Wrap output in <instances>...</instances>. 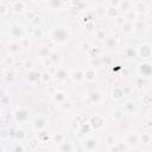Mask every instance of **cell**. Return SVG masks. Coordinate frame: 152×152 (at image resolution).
<instances>
[{
  "mask_svg": "<svg viewBox=\"0 0 152 152\" xmlns=\"http://www.w3.org/2000/svg\"><path fill=\"white\" fill-rule=\"evenodd\" d=\"M101 101V94L99 92H90L87 94V101L84 100V106L98 105Z\"/></svg>",
  "mask_w": 152,
  "mask_h": 152,
  "instance_id": "obj_2",
  "label": "cell"
},
{
  "mask_svg": "<svg viewBox=\"0 0 152 152\" xmlns=\"http://www.w3.org/2000/svg\"><path fill=\"white\" fill-rule=\"evenodd\" d=\"M125 143H126L129 146H134V145H137V144L139 143V137H138L137 134H134V133L129 134V135L126 137Z\"/></svg>",
  "mask_w": 152,
  "mask_h": 152,
  "instance_id": "obj_7",
  "label": "cell"
},
{
  "mask_svg": "<svg viewBox=\"0 0 152 152\" xmlns=\"http://www.w3.org/2000/svg\"><path fill=\"white\" fill-rule=\"evenodd\" d=\"M98 38H99V39H102V38H106V35H105V33H103V32H99V33H98Z\"/></svg>",
  "mask_w": 152,
  "mask_h": 152,
  "instance_id": "obj_39",
  "label": "cell"
},
{
  "mask_svg": "<svg viewBox=\"0 0 152 152\" xmlns=\"http://www.w3.org/2000/svg\"><path fill=\"white\" fill-rule=\"evenodd\" d=\"M4 150H5V149H4V147H3L1 145H0V151H4Z\"/></svg>",
  "mask_w": 152,
  "mask_h": 152,
  "instance_id": "obj_40",
  "label": "cell"
},
{
  "mask_svg": "<svg viewBox=\"0 0 152 152\" xmlns=\"http://www.w3.org/2000/svg\"><path fill=\"white\" fill-rule=\"evenodd\" d=\"M121 117H123V112H121V110H117L115 113H113V118H114L115 120H119Z\"/></svg>",
  "mask_w": 152,
  "mask_h": 152,
  "instance_id": "obj_30",
  "label": "cell"
},
{
  "mask_svg": "<svg viewBox=\"0 0 152 152\" xmlns=\"http://www.w3.org/2000/svg\"><path fill=\"white\" fill-rule=\"evenodd\" d=\"M38 147V139H32L30 141V149L31 150H36Z\"/></svg>",
  "mask_w": 152,
  "mask_h": 152,
  "instance_id": "obj_28",
  "label": "cell"
},
{
  "mask_svg": "<svg viewBox=\"0 0 152 152\" xmlns=\"http://www.w3.org/2000/svg\"><path fill=\"white\" fill-rule=\"evenodd\" d=\"M55 77H56V80H60V81H64V80L68 78V71L64 69H58L56 71Z\"/></svg>",
  "mask_w": 152,
  "mask_h": 152,
  "instance_id": "obj_12",
  "label": "cell"
},
{
  "mask_svg": "<svg viewBox=\"0 0 152 152\" xmlns=\"http://www.w3.org/2000/svg\"><path fill=\"white\" fill-rule=\"evenodd\" d=\"M139 55L141 56V58H149L150 55H151V50H150V45L145 44V45H141L140 49H139Z\"/></svg>",
  "mask_w": 152,
  "mask_h": 152,
  "instance_id": "obj_9",
  "label": "cell"
},
{
  "mask_svg": "<svg viewBox=\"0 0 152 152\" xmlns=\"http://www.w3.org/2000/svg\"><path fill=\"white\" fill-rule=\"evenodd\" d=\"M21 48H23V46H21L19 43L12 42L11 44H9V51H10L11 54H18V52L20 51Z\"/></svg>",
  "mask_w": 152,
  "mask_h": 152,
  "instance_id": "obj_14",
  "label": "cell"
},
{
  "mask_svg": "<svg viewBox=\"0 0 152 152\" xmlns=\"http://www.w3.org/2000/svg\"><path fill=\"white\" fill-rule=\"evenodd\" d=\"M125 108H126L127 110H130V112L134 110V108H135L134 102H132V101H127V102H126V105H125Z\"/></svg>",
  "mask_w": 152,
  "mask_h": 152,
  "instance_id": "obj_26",
  "label": "cell"
},
{
  "mask_svg": "<svg viewBox=\"0 0 152 152\" xmlns=\"http://www.w3.org/2000/svg\"><path fill=\"white\" fill-rule=\"evenodd\" d=\"M140 74L144 76V77H150L151 75V67L149 63H144V64L140 66Z\"/></svg>",
  "mask_w": 152,
  "mask_h": 152,
  "instance_id": "obj_10",
  "label": "cell"
},
{
  "mask_svg": "<svg viewBox=\"0 0 152 152\" xmlns=\"http://www.w3.org/2000/svg\"><path fill=\"white\" fill-rule=\"evenodd\" d=\"M15 138H17L18 140H23L24 138L26 137V134H25V132H24L23 130H17V132H15Z\"/></svg>",
  "mask_w": 152,
  "mask_h": 152,
  "instance_id": "obj_24",
  "label": "cell"
},
{
  "mask_svg": "<svg viewBox=\"0 0 152 152\" xmlns=\"http://www.w3.org/2000/svg\"><path fill=\"white\" fill-rule=\"evenodd\" d=\"M31 1H37V0H31Z\"/></svg>",
  "mask_w": 152,
  "mask_h": 152,
  "instance_id": "obj_41",
  "label": "cell"
},
{
  "mask_svg": "<svg viewBox=\"0 0 152 152\" xmlns=\"http://www.w3.org/2000/svg\"><path fill=\"white\" fill-rule=\"evenodd\" d=\"M107 43H108V46H110V48L113 46V45H115V44H117V43H115V39H114V38H110V39H109V41H108Z\"/></svg>",
  "mask_w": 152,
  "mask_h": 152,
  "instance_id": "obj_35",
  "label": "cell"
},
{
  "mask_svg": "<svg viewBox=\"0 0 152 152\" xmlns=\"http://www.w3.org/2000/svg\"><path fill=\"white\" fill-rule=\"evenodd\" d=\"M14 117H15V120L18 123H25L27 118H29V112L24 108H20V109H17L14 113Z\"/></svg>",
  "mask_w": 152,
  "mask_h": 152,
  "instance_id": "obj_5",
  "label": "cell"
},
{
  "mask_svg": "<svg viewBox=\"0 0 152 152\" xmlns=\"http://www.w3.org/2000/svg\"><path fill=\"white\" fill-rule=\"evenodd\" d=\"M60 150L61 151H71V150H74V147L70 145V143H61Z\"/></svg>",
  "mask_w": 152,
  "mask_h": 152,
  "instance_id": "obj_22",
  "label": "cell"
},
{
  "mask_svg": "<svg viewBox=\"0 0 152 152\" xmlns=\"http://www.w3.org/2000/svg\"><path fill=\"white\" fill-rule=\"evenodd\" d=\"M82 147L87 151H93L96 150L99 147V140L95 138H87L83 143H82Z\"/></svg>",
  "mask_w": 152,
  "mask_h": 152,
  "instance_id": "obj_3",
  "label": "cell"
},
{
  "mask_svg": "<svg viewBox=\"0 0 152 152\" xmlns=\"http://www.w3.org/2000/svg\"><path fill=\"white\" fill-rule=\"evenodd\" d=\"M146 10V5L144 4L143 1H139L135 4V11H137L138 13H143V12H145Z\"/></svg>",
  "mask_w": 152,
  "mask_h": 152,
  "instance_id": "obj_20",
  "label": "cell"
},
{
  "mask_svg": "<svg viewBox=\"0 0 152 152\" xmlns=\"http://www.w3.org/2000/svg\"><path fill=\"white\" fill-rule=\"evenodd\" d=\"M89 46H90V45H89V43H83V44H82V50L87 51L88 49H89Z\"/></svg>",
  "mask_w": 152,
  "mask_h": 152,
  "instance_id": "obj_37",
  "label": "cell"
},
{
  "mask_svg": "<svg viewBox=\"0 0 152 152\" xmlns=\"http://www.w3.org/2000/svg\"><path fill=\"white\" fill-rule=\"evenodd\" d=\"M32 64H33V63H32V61H26V63H25V67L29 69V68H32Z\"/></svg>",
  "mask_w": 152,
  "mask_h": 152,
  "instance_id": "obj_38",
  "label": "cell"
},
{
  "mask_svg": "<svg viewBox=\"0 0 152 152\" xmlns=\"http://www.w3.org/2000/svg\"><path fill=\"white\" fill-rule=\"evenodd\" d=\"M24 10V4L21 1H17V3H14L13 4V11L14 12H21Z\"/></svg>",
  "mask_w": 152,
  "mask_h": 152,
  "instance_id": "obj_21",
  "label": "cell"
},
{
  "mask_svg": "<svg viewBox=\"0 0 152 152\" xmlns=\"http://www.w3.org/2000/svg\"><path fill=\"white\" fill-rule=\"evenodd\" d=\"M106 13H107L108 17H110V18L117 17V10H115V7H108V9L106 10Z\"/></svg>",
  "mask_w": 152,
  "mask_h": 152,
  "instance_id": "obj_23",
  "label": "cell"
},
{
  "mask_svg": "<svg viewBox=\"0 0 152 152\" xmlns=\"http://www.w3.org/2000/svg\"><path fill=\"white\" fill-rule=\"evenodd\" d=\"M126 55H127V57H130V58H132V56L134 57V51H132V49H129L126 51Z\"/></svg>",
  "mask_w": 152,
  "mask_h": 152,
  "instance_id": "obj_34",
  "label": "cell"
},
{
  "mask_svg": "<svg viewBox=\"0 0 152 152\" xmlns=\"http://www.w3.org/2000/svg\"><path fill=\"white\" fill-rule=\"evenodd\" d=\"M21 32H23V29H21L20 25L14 24V25L11 26V36L13 38H20L21 37Z\"/></svg>",
  "mask_w": 152,
  "mask_h": 152,
  "instance_id": "obj_8",
  "label": "cell"
},
{
  "mask_svg": "<svg viewBox=\"0 0 152 152\" xmlns=\"http://www.w3.org/2000/svg\"><path fill=\"white\" fill-rule=\"evenodd\" d=\"M123 95H124V89H121V88H114L112 90V99L113 100H120L123 98Z\"/></svg>",
  "mask_w": 152,
  "mask_h": 152,
  "instance_id": "obj_13",
  "label": "cell"
},
{
  "mask_svg": "<svg viewBox=\"0 0 152 152\" xmlns=\"http://www.w3.org/2000/svg\"><path fill=\"white\" fill-rule=\"evenodd\" d=\"M69 38H70V33L68 27H57L52 31V39L56 43L64 44L69 41Z\"/></svg>",
  "mask_w": 152,
  "mask_h": 152,
  "instance_id": "obj_1",
  "label": "cell"
},
{
  "mask_svg": "<svg viewBox=\"0 0 152 152\" xmlns=\"http://www.w3.org/2000/svg\"><path fill=\"white\" fill-rule=\"evenodd\" d=\"M121 9H123V11H129V4H127V0H124V3L121 4Z\"/></svg>",
  "mask_w": 152,
  "mask_h": 152,
  "instance_id": "obj_31",
  "label": "cell"
},
{
  "mask_svg": "<svg viewBox=\"0 0 152 152\" xmlns=\"http://www.w3.org/2000/svg\"><path fill=\"white\" fill-rule=\"evenodd\" d=\"M83 76H84L86 81L93 82V81H95V80H96V71H95L94 69H92V68H88L86 70V73L83 74Z\"/></svg>",
  "mask_w": 152,
  "mask_h": 152,
  "instance_id": "obj_6",
  "label": "cell"
},
{
  "mask_svg": "<svg viewBox=\"0 0 152 152\" xmlns=\"http://www.w3.org/2000/svg\"><path fill=\"white\" fill-rule=\"evenodd\" d=\"M50 54H51V51H50V49L48 46H41V48H39V50H38V55L41 56L42 58L49 57Z\"/></svg>",
  "mask_w": 152,
  "mask_h": 152,
  "instance_id": "obj_16",
  "label": "cell"
},
{
  "mask_svg": "<svg viewBox=\"0 0 152 152\" xmlns=\"http://www.w3.org/2000/svg\"><path fill=\"white\" fill-rule=\"evenodd\" d=\"M66 93H63V92H57L55 95H54V100L56 101V102H60V103H62V102H64V100H66Z\"/></svg>",
  "mask_w": 152,
  "mask_h": 152,
  "instance_id": "obj_18",
  "label": "cell"
},
{
  "mask_svg": "<svg viewBox=\"0 0 152 152\" xmlns=\"http://www.w3.org/2000/svg\"><path fill=\"white\" fill-rule=\"evenodd\" d=\"M115 21H117V24H119V25H121V24L124 25V24H125V18H123V17H118Z\"/></svg>",
  "mask_w": 152,
  "mask_h": 152,
  "instance_id": "obj_33",
  "label": "cell"
},
{
  "mask_svg": "<svg viewBox=\"0 0 152 152\" xmlns=\"http://www.w3.org/2000/svg\"><path fill=\"white\" fill-rule=\"evenodd\" d=\"M36 17V15H35V13L33 12H30V13H26V18H29L30 20H32L33 18Z\"/></svg>",
  "mask_w": 152,
  "mask_h": 152,
  "instance_id": "obj_36",
  "label": "cell"
},
{
  "mask_svg": "<svg viewBox=\"0 0 152 152\" xmlns=\"http://www.w3.org/2000/svg\"><path fill=\"white\" fill-rule=\"evenodd\" d=\"M71 77H73L74 82H76V83L81 82V81H83V80H84L83 73H82L81 70H76V71H74V73H73V75H71Z\"/></svg>",
  "mask_w": 152,
  "mask_h": 152,
  "instance_id": "obj_15",
  "label": "cell"
},
{
  "mask_svg": "<svg viewBox=\"0 0 152 152\" xmlns=\"http://www.w3.org/2000/svg\"><path fill=\"white\" fill-rule=\"evenodd\" d=\"M90 126L93 127V129H95V130H100V129H102L103 127V124H105V120H103V118L101 117V115H94V117H92V119H90Z\"/></svg>",
  "mask_w": 152,
  "mask_h": 152,
  "instance_id": "obj_4",
  "label": "cell"
},
{
  "mask_svg": "<svg viewBox=\"0 0 152 152\" xmlns=\"http://www.w3.org/2000/svg\"><path fill=\"white\" fill-rule=\"evenodd\" d=\"M33 35H35V37H36L37 39L42 38V37H43V31H42V29H35Z\"/></svg>",
  "mask_w": 152,
  "mask_h": 152,
  "instance_id": "obj_27",
  "label": "cell"
},
{
  "mask_svg": "<svg viewBox=\"0 0 152 152\" xmlns=\"http://www.w3.org/2000/svg\"><path fill=\"white\" fill-rule=\"evenodd\" d=\"M0 115H1V109H0Z\"/></svg>",
  "mask_w": 152,
  "mask_h": 152,
  "instance_id": "obj_42",
  "label": "cell"
},
{
  "mask_svg": "<svg viewBox=\"0 0 152 152\" xmlns=\"http://www.w3.org/2000/svg\"><path fill=\"white\" fill-rule=\"evenodd\" d=\"M63 139H64V137H63L62 134H55L54 137H52V140L55 141V143H57V144H61V143H63Z\"/></svg>",
  "mask_w": 152,
  "mask_h": 152,
  "instance_id": "obj_25",
  "label": "cell"
},
{
  "mask_svg": "<svg viewBox=\"0 0 152 152\" xmlns=\"http://www.w3.org/2000/svg\"><path fill=\"white\" fill-rule=\"evenodd\" d=\"M49 6L54 10L60 9L62 6V0H49Z\"/></svg>",
  "mask_w": 152,
  "mask_h": 152,
  "instance_id": "obj_19",
  "label": "cell"
},
{
  "mask_svg": "<svg viewBox=\"0 0 152 152\" xmlns=\"http://www.w3.org/2000/svg\"><path fill=\"white\" fill-rule=\"evenodd\" d=\"M7 13V7L4 4H0V15H5Z\"/></svg>",
  "mask_w": 152,
  "mask_h": 152,
  "instance_id": "obj_29",
  "label": "cell"
},
{
  "mask_svg": "<svg viewBox=\"0 0 152 152\" xmlns=\"http://www.w3.org/2000/svg\"><path fill=\"white\" fill-rule=\"evenodd\" d=\"M7 137H9V133H7V131H1V132H0V138H1V139H6Z\"/></svg>",
  "mask_w": 152,
  "mask_h": 152,
  "instance_id": "obj_32",
  "label": "cell"
},
{
  "mask_svg": "<svg viewBox=\"0 0 152 152\" xmlns=\"http://www.w3.org/2000/svg\"><path fill=\"white\" fill-rule=\"evenodd\" d=\"M46 126V120L43 118H38L33 121V129L35 130H42Z\"/></svg>",
  "mask_w": 152,
  "mask_h": 152,
  "instance_id": "obj_11",
  "label": "cell"
},
{
  "mask_svg": "<svg viewBox=\"0 0 152 152\" xmlns=\"http://www.w3.org/2000/svg\"><path fill=\"white\" fill-rule=\"evenodd\" d=\"M42 76H41V74H39V73H36V71H31V73L27 74V81H30V82H36Z\"/></svg>",
  "mask_w": 152,
  "mask_h": 152,
  "instance_id": "obj_17",
  "label": "cell"
}]
</instances>
